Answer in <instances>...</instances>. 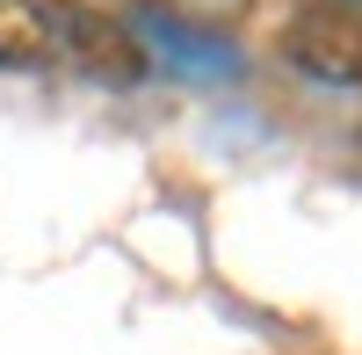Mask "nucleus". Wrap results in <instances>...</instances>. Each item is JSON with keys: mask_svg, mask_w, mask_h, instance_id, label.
<instances>
[{"mask_svg": "<svg viewBox=\"0 0 362 355\" xmlns=\"http://www.w3.org/2000/svg\"><path fill=\"white\" fill-rule=\"evenodd\" d=\"M145 15H174V22H196V29H225L247 0H138Z\"/></svg>", "mask_w": 362, "mask_h": 355, "instance_id": "5", "label": "nucleus"}, {"mask_svg": "<svg viewBox=\"0 0 362 355\" xmlns=\"http://www.w3.org/2000/svg\"><path fill=\"white\" fill-rule=\"evenodd\" d=\"M44 37H51L58 73H80V80H102V87H138L153 73V58L138 51L131 22L87 8V0H44Z\"/></svg>", "mask_w": 362, "mask_h": 355, "instance_id": "1", "label": "nucleus"}, {"mask_svg": "<svg viewBox=\"0 0 362 355\" xmlns=\"http://www.w3.org/2000/svg\"><path fill=\"white\" fill-rule=\"evenodd\" d=\"M348 8H362V0H348Z\"/></svg>", "mask_w": 362, "mask_h": 355, "instance_id": "6", "label": "nucleus"}, {"mask_svg": "<svg viewBox=\"0 0 362 355\" xmlns=\"http://www.w3.org/2000/svg\"><path fill=\"white\" fill-rule=\"evenodd\" d=\"M283 66L305 73L312 87L362 95V8H348V0H305L283 29Z\"/></svg>", "mask_w": 362, "mask_h": 355, "instance_id": "2", "label": "nucleus"}, {"mask_svg": "<svg viewBox=\"0 0 362 355\" xmlns=\"http://www.w3.org/2000/svg\"><path fill=\"white\" fill-rule=\"evenodd\" d=\"M131 37H138L145 58H160V66L181 73V80H232L239 66H247L225 29H196V22H174V15H145V8H138Z\"/></svg>", "mask_w": 362, "mask_h": 355, "instance_id": "3", "label": "nucleus"}, {"mask_svg": "<svg viewBox=\"0 0 362 355\" xmlns=\"http://www.w3.org/2000/svg\"><path fill=\"white\" fill-rule=\"evenodd\" d=\"M0 73H51L44 0H0Z\"/></svg>", "mask_w": 362, "mask_h": 355, "instance_id": "4", "label": "nucleus"}]
</instances>
